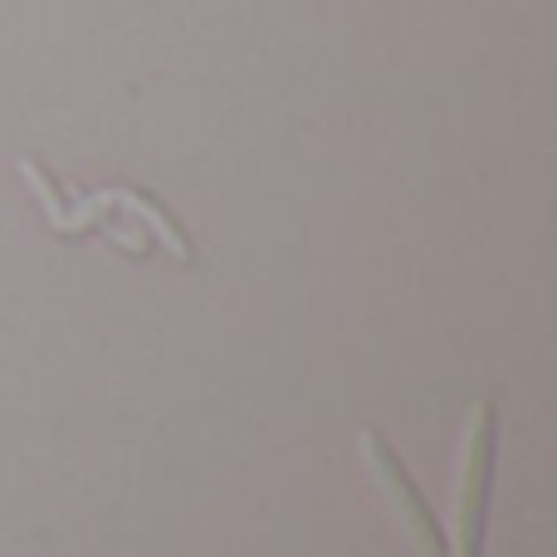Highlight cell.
I'll list each match as a JSON object with an SVG mask.
<instances>
[{
	"mask_svg": "<svg viewBox=\"0 0 557 557\" xmlns=\"http://www.w3.org/2000/svg\"><path fill=\"white\" fill-rule=\"evenodd\" d=\"M494 460H499V411H494V401H480L470 416V431H465V450H460L450 557H484V529H490V499H494Z\"/></svg>",
	"mask_w": 557,
	"mask_h": 557,
	"instance_id": "6da1fadb",
	"label": "cell"
},
{
	"mask_svg": "<svg viewBox=\"0 0 557 557\" xmlns=\"http://www.w3.org/2000/svg\"><path fill=\"white\" fill-rule=\"evenodd\" d=\"M357 450H362V465L372 470L386 509L396 513V523L406 529V539L416 543V553L421 557H450V539L441 533V519L431 513L425 494L416 490V480H411V470L401 465V455L386 445V435L376 431V425H362V431H357Z\"/></svg>",
	"mask_w": 557,
	"mask_h": 557,
	"instance_id": "7a4b0ae2",
	"label": "cell"
},
{
	"mask_svg": "<svg viewBox=\"0 0 557 557\" xmlns=\"http://www.w3.org/2000/svg\"><path fill=\"white\" fill-rule=\"evenodd\" d=\"M108 201H117V211H123V215H143L147 231H152L157 240H162L182 264L196 260V255H191V240H186V231H182V225H176L172 215H166L147 191H137V186H113V191H108Z\"/></svg>",
	"mask_w": 557,
	"mask_h": 557,
	"instance_id": "3957f363",
	"label": "cell"
}]
</instances>
